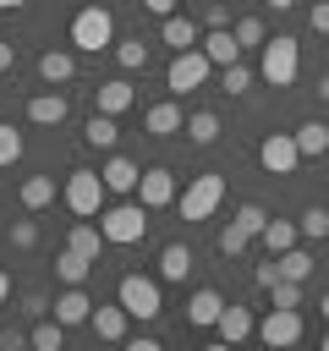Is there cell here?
Listing matches in <instances>:
<instances>
[{
    "mask_svg": "<svg viewBox=\"0 0 329 351\" xmlns=\"http://www.w3.org/2000/svg\"><path fill=\"white\" fill-rule=\"evenodd\" d=\"M148 214L154 208H143V203H110V208H99V230L110 247H132L148 236Z\"/></svg>",
    "mask_w": 329,
    "mask_h": 351,
    "instance_id": "6da1fadb",
    "label": "cell"
},
{
    "mask_svg": "<svg viewBox=\"0 0 329 351\" xmlns=\"http://www.w3.org/2000/svg\"><path fill=\"white\" fill-rule=\"evenodd\" d=\"M71 44H77L82 55L115 49V16H110V5H82V11L71 16Z\"/></svg>",
    "mask_w": 329,
    "mask_h": 351,
    "instance_id": "7a4b0ae2",
    "label": "cell"
},
{
    "mask_svg": "<svg viewBox=\"0 0 329 351\" xmlns=\"http://www.w3.org/2000/svg\"><path fill=\"white\" fill-rule=\"evenodd\" d=\"M263 82L269 88H291L296 82V71H302V49H296V38L291 33H274L269 44H263Z\"/></svg>",
    "mask_w": 329,
    "mask_h": 351,
    "instance_id": "3957f363",
    "label": "cell"
},
{
    "mask_svg": "<svg viewBox=\"0 0 329 351\" xmlns=\"http://www.w3.org/2000/svg\"><path fill=\"white\" fill-rule=\"evenodd\" d=\"M104 176L99 170H66V186H60V197H66V208L71 214H82V219H93L99 208H104Z\"/></svg>",
    "mask_w": 329,
    "mask_h": 351,
    "instance_id": "277c9868",
    "label": "cell"
},
{
    "mask_svg": "<svg viewBox=\"0 0 329 351\" xmlns=\"http://www.w3.org/2000/svg\"><path fill=\"white\" fill-rule=\"evenodd\" d=\"M115 302L132 313V318H159L164 313V296H159V280H148V274H121V285H115Z\"/></svg>",
    "mask_w": 329,
    "mask_h": 351,
    "instance_id": "5b68a950",
    "label": "cell"
},
{
    "mask_svg": "<svg viewBox=\"0 0 329 351\" xmlns=\"http://www.w3.org/2000/svg\"><path fill=\"white\" fill-rule=\"evenodd\" d=\"M219 197H225V176L203 170V176L186 181V192L175 197V208H181V219H208V214L219 208Z\"/></svg>",
    "mask_w": 329,
    "mask_h": 351,
    "instance_id": "8992f818",
    "label": "cell"
},
{
    "mask_svg": "<svg viewBox=\"0 0 329 351\" xmlns=\"http://www.w3.org/2000/svg\"><path fill=\"white\" fill-rule=\"evenodd\" d=\"M208 71H214V60H208L203 49H175L170 66H164V88H170V93H192V88L208 82Z\"/></svg>",
    "mask_w": 329,
    "mask_h": 351,
    "instance_id": "52a82bcc",
    "label": "cell"
},
{
    "mask_svg": "<svg viewBox=\"0 0 329 351\" xmlns=\"http://www.w3.org/2000/svg\"><path fill=\"white\" fill-rule=\"evenodd\" d=\"M258 165H263L269 176H296V165H302L296 132H269V137L258 143Z\"/></svg>",
    "mask_w": 329,
    "mask_h": 351,
    "instance_id": "ba28073f",
    "label": "cell"
},
{
    "mask_svg": "<svg viewBox=\"0 0 329 351\" xmlns=\"http://www.w3.org/2000/svg\"><path fill=\"white\" fill-rule=\"evenodd\" d=\"M302 335H307V324H302L296 307H269V318L258 324V340L263 346H296Z\"/></svg>",
    "mask_w": 329,
    "mask_h": 351,
    "instance_id": "9c48e42d",
    "label": "cell"
},
{
    "mask_svg": "<svg viewBox=\"0 0 329 351\" xmlns=\"http://www.w3.org/2000/svg\"><path fill=\"white\" fill-rule=\"evenodd\" d=\"M181 192H175V176L164 170V165H148L143 170V181H137V203L143 208H170Z\"/></svg>",
    "mask_w": 329,
    "mask_h": 351,
    "instance_id": "30bf717a",
    "label": "cell"
},
{
    "mask_svg": "<svg viewBox=\"0 0 329 351\" xmlns=\"http://www.w3.org/2000/svg\"><path fill=\"white\" fill-rule=\"evenodd\" d=\"M181 126H186V115H181V104H175V99H164V104H148V110H143V132H148V137H175Z\"/></svg>",
    "mask_w": 329,
    "mask_h": 351,
    "instance_id": "8fae6325",
    "label": "cell"
},
{
    "mask_svg": "<svg viewBox=\"0 0 329 351\" xmlns=\"http://www.w3.org/2000/svg\"><path fill=\"white\" fill-rule=\"evenodd\" d=\"M49 313H55L66 329H71V324H88V318H93V296H88L82 285H66V291L55 296V307H49Z\"/></svg>",
    "mask_w": 329,
    "mask_h": 351,
    "instance_id": "7c38bea8",
    "label": "cell"
},
{
    "mask_svg": "<svg viewBox=\"0 0 329 351\" xmlns=\"http://www.w3.org/2000/svg\"><path fill=\"white\" fill-rule=\"evenodd\" d=\"M93 104H99L104 115H126V110L137 104V93H132V82H126V77H110V82H99V88H93Z\"/></svg>",
    "mask_w": 329,
    "mask_h": 351,
    "instance_id": "4fadbf2b",
    "label": "cell"
},
{
    "mask_svg": "<svg viewBox=\"0 0 329 351\" xmlns=\"http://www.w3.org/2000/svg\"><path fill=\"white\" fill-rule=\"evenodd\" d=\"M219 313H225V296H219L214 285L192 291V302H186V324H197V329H214V324H219Z\"/></svg>",
    "mask_w": 329,
    "mask_h": 351,
    "instance_id": "5bb4252c",
    "label": "cell"
},
{
    "mask_svg": "<svg viewBox=\"0 0 329 351\" xmlns=\"http://www.w3.org/2000/svg\"><path fill=\"white\" fill-rule=\"evenodd\" d=\"M66 115H71L66 93H33V99H27V121H33V126H60Z\"/></svg>",
    "mask_w": 329,
    "mask_h": 351,
    "instance_id": "9a60e30c",
    "label": "cell"
},
{
    "mask_svg": "<svg viewBox=\"0 0 329 351\" xmlns=\"http://www.w3.org/2000/svg\"><path fill=\"white\" fill-rule=\"evenodd\" d=\"M99 176H104V186H110V192H137V181H143V170H137L126 154H110V159L99 165Z\"/></svg>",
    "mask_w": 329,
    "mask_h": 351,
    "instance_id": "2e32d148",
    "label": "cell"
},
{
    "mask_svg": "<svg viewBox=\"0 0 329 351\" xmlns=\"http://www.w3.org/2000/svg\"><path fill=\"white\" fill-rule=\"evenodd\" d=\"M159 38H164L170 49H197V44H203V38H197V22H192V16H175V11L159 16Z\"/></svg>",
    "mask_w": 329,
    "mask_h": 351,
    "instance_id": "e0dca14e",
    "label": "cell"
},
{
    "mask_svg": "<svg viewBox=\"0 0 329 351\" xmlns=\"http://www.w3.org/2000/svg\"><path fill=\"white\" fill-rule=\"evenodd\" d=\"M197 49H203L214 66H236V60H241V44H236V33H230V27H208V38H203Z\"/></svg>",
    "mask_w": 329,
    "mask_h": 351,
    "instance_id": "ac0fdd59",
    "label": "cell"
},
{
    "mask_svg": "<svg viewBox=\"0 0 329 351\" xmlns=\"http://www.w3.org/2000/svg\"><path fill=\"white\" fill-rule=\"evenodd\" d=\"M126 318H132V313H126L121 302H110V307L99 302L88 324H93V335H99V340H126Z\"/></svg>",
    "mask_w": 329,
    "mask_h": 351,
    "instance_id": "d6986e66",
    "label": "cell"
},
{
    "mask_svg": "<svg viewBox=\"0 0 329 351\" xmlns=\"http://www.w3.org/2000/svg\"><path fill=\"white\" fill-rule=\"evenodd\" d=\"M219 340L225 346H236V340H247V335H258V324H252V313L247 307H236V302H225V313H219Z\"/></svg>",
    "mask_w": 329,
    "mask_h": 351,
    "instance_id": "ffe728a7",
    "label": "cell"
},
{
    "mask_svg": "<svg viewBox=\"0 0 329 351\" xmlns=\"http://www.w3.org/2000/svg\"><path fill=\"white\" fill-rule=\"evenodd\" d=\"M115 137H121V126H115V115H104V110H93V115H88V126H82V143H88V148H104V154H110V148H115Z\"/></svg>",
    "mask_w": 329,
    "mask_h": 351,
    "instance_id": "44dd1931",
    "label": "cell"
},
{
    "mask_svg": "<svg viewBox=\"0 0 329 351\" xmlns=\"http://www.w3.org/2000/svg\"><path fill=\"white\" fill-rule=\"evenodd\" d=\"M88 269H93L88 252H77V247H60V252H55V274H60V285H82Z\"/></svg>",
    "mask_w": 329,
    "mask_h": 351,
    "instance_id": "7402d4cb",
    "label": "cell"
},
{
    "mask_svg": "<svg viewBox=\"0 0 329 351\" xmlns=\"http://www.w3.org/2000/svg\"><path fill=\"white\" fill-rule=\"evenodd\" d=\"M38 77L60 88V82H71V77H77V60H71L66 49H44V55H38Z\"/></svg>",
    "mask_w": 329,
    "mask_h": 351,
    "instance_id": "603a6c76",
    "label": "cell"
},
{
    "mask_svg": "<svg viewBox=\"0 0 329 351\" xmlns=\"http://www.w3.org/2000/svg\"><path fill=\"white\" fill-rule=\"evenodd\" d=\"M186 274H192V247L186 241H170L159 252V280H186Z\"/></svg>",
    "mask_w": 329,
    "mask_h": 351,
    "instance_id": "cb8c5ba5",
    "label": "cell"
},
{
    "mask_svg": "<svg viewBox=\"0 0 329 351\" xmlns=\"http://www.w3.org/2000/svg\"><path fill=\"white\" fill-rule=\"evenodd\" d=\"M296 148H302V159L329 154V126H324V121H302V126H296Z\"/></svg>",
    "mask_w": 329,
    "mask_h": 351,
    "instance_id": "d4e9b609",
    "label": "cell"
},
{
    "mask_svg": "<svg viewBox=\"0 0 329 351\" xmlns=\"http://www.w3.org/2000/svg\"><path fill=\"white\" fill-rule=\"evenodd\" d=\"M186 137H192L197 148L219 143V115H214V110H192V115H186Z\"/></svg>",
    "mask_w": 329,
    "mask_h": 351,
    "instance_id": "484cf974",
    "label": "cell"
},
{
    "mask_svg": "<svg viewBox=\"0 0 329 351\" xmlns=\"http://www.w3.org/2000/svg\"><path fill=\"white\" fill-rule=\"evenodd\" d=\"M49 203H55V176H27V181H22V208L38 214V208H49Z\"/></svg>",
    "mask_w": 329,
    "mask_h": 351,
    "instance_id": "4316f807",
    "label": "cell"
},
{
    "mask_svg": "<svg viewBox=\"0 0 329 351\" xmlns=\"http://www.w3.org/2000/svg\"><path fill=\"white\" fill-rule=\"evenodd\" d=\"M66 247H77V252H88V258L99 263V247H104V230H99V225H88V219H77V225L66 230Z\"/></svg>",
    "mask_w": 329,
    "mask_h": 351,
    "instance_id": "83f0119b",
    "label": "cell"
},
{
    "mask_svg": "<svg viewBox=\"0 0 329 351\" xmlns=\"http://www.w3.org/2000/svg\"><path fill=\"white\" fill-rule=\"evenodd\" d=\"M296 236H302V225H291V219H269V225H263V247H269V252H291Z\"/></svg>",
    "mask_w": 329,
    "mask_h": 351,
    "instance_id": "f1b7e54d",
    "label": "cell"
},
{
    "mask_svg": "<svg viewBox=\"0 0 329 351\" xmlns=\"http://www.w3.org/2000/svg\"><path fill=\"white\" fill-rule=\"evenodd\" d=\"M27 340H33L38 351H60V346H66V324H60V318H38V324L27 329Z\"/></svg>",
    "mask_w": 329,
    "mask_h": 351,
    "instance_id": "f546056e",
    "label": "cell"
},
{
    "mask_svg": "<svg viewBox=\"0 0 329 351\" xmlns=\"http://www.w3.org/2000/svg\"><path fill=\"white\" fill-rule=\"evenodd\" d=\"M115 60H121V71H143L148 66V44L143 38H115Z\"/></svg>",
    "mask_w": 329,
    "mask_h": 351,
    "instance_id": "4dcf8cb0",
    "label": "cell"
},
{
    "mask_svg": "<svg viewBox=\"0 0 329 351\" xmlns=\"http://www.w3.org/2000/svg\"><path fill=\"white\" fill-rule=\"evenodd\" d=\"M230 33H236V44H241V49H258V44H269V27H263V16H241Z\"/></svg>",
    "mask_w": 329,
    "mask_h": 351,
    "instance_id": "1f68e13d",
    "label": "cell"
},
{
    "mask_svg": "<svg viewBox=\"0 0 329 351\" xmlns=\"http://www.w3.org/2000/svg\"><path fill=\"white\" fill-rule=\"evenodd\" d=\"M274 258H280V274H285V280H307V274H313V258H307L302 247H291V252H274Z\"/></svg>",
    "mask_w": 329,
    "mask_h": 351,
    "instance_id": "d6a6232c",
    "label": "cell"
},
{
    "mask_svg": "<svg viewBox=\"0 0 329 351\" xmlns=\"http://www.w3.org/2000/svg\"><path fill=\"white\" fill-rule=\"evenodd\" d=\"M296 225H302V236H307V241H324V236H329V208H318V203H313V208H302V219H296Z\"/></svg>",
    "mask_w": 329,
    "mask_h": 351,
    "instance_id": "836d02e7",
    "label": "cell"
},
{
    "mask_svg": "<svg viewBox=\"0 0 329 351\" xmlns=\"http://www.w3.org/2000/svg\"><path fill=\"white\" fill-rule=\"evenodd\" d=\"M16 159H22V132H16L11 121H0V170L16 165Z\"/></svg>",
    "mask_w": 329,
    "mask_h": 351,
    "instance_id": "e575fe53",
    "label": "cell"
},
{
    "mask_svg": "<svg viewBox=\"0 0 329 351\" xmlns=\"http://www.w3.org/2000/svg\"><path fill=\"white\" fill-rule=\"evenodd\" d=\"M247 241H252V230H241L236 219H230V225L219 230V252H225V258H236V252H247Z\"/></svg>",
    "mask_w": 329,
    "mask_h": 351,
    "instance_id": "d590c367",
    "label": "cell"
},
{
    "mask_svg": "<svg viewBox=\"0 0 329 351\" xmlns=\"http://www.w3.org/2000/svg\"><path fill=\"white\" fill-rule=\"evenodd\" d=\"M269 296H274V307H302V280H285V274H280V280L269 285Z\"/></svg>",
    "mask_w": 329,
    "mask_h": 351,
    "instance_id": "8d00e7d4",
    "label": "cell"
},
{
    "mask_svg": "<svg viewBox=\"0 0 329 351\" xmlns=\"http://www.w3.org/2000/svg\"><path fill=\"white\" fill-rule=\"evenodd\" d=\"M236 225H241V230H252V236H263V225H269L263 203H241V208H236Z\"/></svg>",
    "mask_w": 329,
    "mask_h": 351,
    "instance_id": "74e56055",
    "label": "cell"
},
{
    "mask_svg": "<svg viewBox=\"0 0 329 351\" xmlns=\"http://www.w3.org/2000/svg\"><path fill=\"white\" fill-rule=\"evenodd\" d=\"M11 247H16V252L38 247V225H33V219H11Z\"/></svg>",
    "mask_w": 329,
    "mask_h": 351,
    "instance_id": "f35d334b",
    "label": "cell"
},
{
    "mask_svg": "<svg viewBox=\"0 0 329 351\" xmlns=\"http://www.w3.org/2000/svg\"><path fill=\"white\" fill-rule=\"evenodd\" d=\"M219 88H225V93H247V88H252V71L236 60V66H225V82H219Z\"/></svg>",
    "mask_w": 329,
    "mask_h": 351,
    "instance_id": "ab89813d",
    "label": "cell"
},
{
    "mask_svg": "<svg viewBox=\"0 0 329 351\" xmlns=\"http://www.w3.org/2000/svg\"><path fill=\"white\" fill-rule=\"evenodd\" d=\"M252 280H258V285H263V291H269V285H274V280H280V258H274V252H269V263H258V269H252Z\"/></svg>",
    "mask_w": 329,
    "mask_h": 351,
    "instance_id": "60d3db41",
    "label": "cell"
},
{
    "mask_svg": "<svg viewBox=\"0 0 329 351\" xmlns=\"http://www.w3.org/2000/svg\"><path fill=\"white\" fill-rule=\"evenodd\" d=\"M307 27H313V33H324V38H329V0H318V5H313V11H307Z\"/></svg>",
    "mask_w": 329,
    "mask_h": 351,
    "instance_id": "b9f144b4",
    "label": "cell"
},
{
    "mask_svg": "<svg viewBox=\"0 0 329 351\" xmlns=\"http://www.w3.org/2000/svg\"><path fill=\"white\" fill-rule=\"evenodd\" d=\"M22 346H33L27 329H0V351H22Z\"/></svg>",
    "mask_w": 329,
    "mask_h": 351,
    "instance_id": "7bdbcfd3",
    "label": "cell"
},
{
    "mask_svg": "<svg viewBox=\"0 0 329 351\" xmlns=\"http://www.w3.org/2000/svg\"><path fill=\"white\" fill-rule=\"evenodd\" d=\"M203 22H208V27H230V11H225L219 0H208V11H203Z\"/></svg>",
    "mask_w": 329,
    "mask_h": 351,
    "instance_id": "ee69618b",
    "label": "cell"
},
{
    "mask_svg": "<svg viewBox=\"0 0 329 351\" xmlns=\"http://www.w3.org/2000/svg\"><path fill=\"white\" fill-rule=\"evenodd\" d=\"M22 302H27V313H33V318H38V313H49V302H44V291H27Z\"/></svg>",
    "mask_w": 329,
    "mask_h": 351,
    "instance_id": "f6af8a7d",
    "label": "cell"
},
{
    "mask_svg": "<svg viewBox=\"0 0 329 351\" xmlns=\"http://www.w3.org/2000/svg\"><path fill=\"white\" fill-rule=\"evenodd\" d=\"M11 66H16V44H11V38H0V71H11Z\"/></svg>",
    "mask_w": 329,
    "mask_h": 351,
    "instance_id": "bcb514c9",
    "label": "cell"
},
{
    "mask_svg": "<svg viewBox=\"0 0 329 351\" xmlns=\"http://www.w3.org/2000/svg\"><path fill=\"white\" fill-rule=\"evenodd\" d=\"M137 5H143V11H154V16H170V11H175V0H137Z\"/></svg>",
    "mask_w": 329,
    "mask_h": 351,
    "instance_id": "7dc6e473",
    "label": "cell"
},
{
    "mask_svg": "<svg viewBox=\"0 0 329 351\" xmlns=\"http://www.w3.org/2000/svg\"><path fill=\"white\" fill-rule=\"evenodd\" d=\"M5 296H11V274L0 269V307H5Z\"/></svg>",
    "mask_w": 329,
    "mask_h": 351,
    "instance_id": "c3c4849f",
    "label": "cell"
},
{
    "mask_svg": "<svg viewBox=\"0 0 329 351\" xmlns=\"http://www.w3.org/2000/svg\"><path fill=\"white\" fill-rule=\"evenodd\" d=\"M318 99H329V77H318Z\"/></svg>",
    "mask_w": 329,
    "mask_h": 351,
    "instance_id": "681fc988",
    "label": "cell"
},
{
    "mask_svg": "<svg viewBox=\"0 0 329 351\" xmlns=\"http://www.w3.org/2000/svg\"><path fill=\"white\" fill-rule=\"evenodd\" d=\"M318 313H324V318H329V291H324V296H318Z\"/></svg>",
    "mask_w": 329,
    "mask_h": 351,
    "instance_id": "f907efd6",
    "label": "cell"
},
{
    "mask_svg": "<svg viewBox=\"0 0 329 351\" xmlns=\"http://www.w3.org/2000/svg\"><path fill=\"white\" fill-rule=\"evenodd\" d=\"M269 5H274V11H291V5H296V0H269Z\"/></svg>",
    "mask_w": 329,
    "mask_h": 351,
    "instance_id": "816d5d0a",
    "label": "cell"
},
{
    "mask_svg": "<svg viewBox=\"0 0 329 351\" xmlns=\"http://www.w3.org/2000/svg\"><path fill=\"white\" fill-rule=\"evenodd\" d=\"M11 5H27V0H0V11H11Z\"/></svg>",
    "mask_w": 329,
    "mask_h": 351,
    "instance_id": "f5cc1de1",
    "label": "cell"
},
{
    "mask_svg": "<svg viewBox=\"0 0 329 351\" xmlns=\"http://www.w3.org/2000/svg\"><path fill=\"white\" fill-rule=\"evenodd\" d=\"M318 351H329V335H324V340H318Z\"/></svg>",
    "mask_w": 329,
    "mask_h": 351,
    "instance_id": "db71d44e",
    "label": "cell"
}]
</instances>
